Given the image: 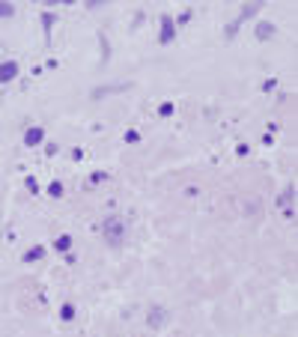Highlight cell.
Here are the masks:
<instances>
[{"label":"cell","mask_w":298,"mask_h":337,"mask_svg":"<svg viewBox=\"0 0 298 337\" xmlns=\"http://www.w3.org/2000/svg\"><path fill=\"white\" fill-rule=\"evenodd\" d=\"M292 203H295V185H286V191L278 197V206L283 209V215H286L289 221L295 218V209H292Z\"/></svg>","instance_id":"7a4b0ae2"},{"label":"cell","mask_w":298,"mask_h":337,"mask_svg":"<svg viewBox=\"0 0 298 337\" xmlns=\"http://www.w3.org/2000/svg\"><path fill=\"white\" fill-rule=\"evenodd\" d=\"M164 322H167V310H164V307H149V313H146V325H149V328H161V325H164Z\"/></svg>","instance_id":"3957f363"},{"label":"cell","mask_w":298,"mask_h":337,"mask_svg":"<svg viewBox=\"0 0 298 337\" xmlns=\"http://www.w3.org/2000/svg\"><path fill=\"white\" fill-rule=\"evenodd\" d=\"M54 248L57 251H69L72 248V236H57V239H54Z\"/></svg>","instance_id":"9c48e42d"},{"label":"cell","mask_w":298,"mask_h":337,"mask_svg":"<svg viewBox=\"0 0 298 337\" xmlns=\"http://www.w3.org/2000/svg\"><path fill=\"white\" fill-rule=\"evenodd\" d=\"M60 313H63V320H66V322L75 320V307H72V304H63V310H60Z\"/></svg>","instance_id":"7c38bea8"},{"label":"cell","mask_w":298,"mask_h":337,"mask_svg":"<svg viewBox=\"0 0 298 337\" xmlns=\"http://www.w3.org/2000/svg\"><path fill=\"white\" fill-rule=\"evenodd\" d=\"M173 39H176V24L170 21V18H164V21H161V33H158V42H161V45H167V42H173Z\"/></svg>","instance_id":"5b68a950"},{"label":"cell","mask_w":298,"mask_h":337,"mask_svg":"<svg viewBox=\"0 0 298 337\" xmlns=\"http://www.w3.org/2000/svg\"><path fill=\"white\" fill-rule=\"evenodd\" d=\"M257 36H260V39H268V36H274V24H268V21H263V24L257 27Z\"/></svg>","instance_id":"ba28073f"},{"label":"cell","mask_w":298,"mask_h":337,"mask_svg":"<svg viewBox=\"0 0 298 337\" xmlns=\"http://www.w3.org/2000/svg\"><path fill=\"white\" fill-rule=\"evenodd\" d=\"M102 236H105V242L110 245V248L125 245V239H128V224H125V218H120V215L105 218V224H102Z\"/></svg>","instance_id":"6da1fadb"},{"label":"cell","mask_w":298,"mask_h":337,"mask_svg":"<svg viewBox=\"0 0 298 337\" xmlns=\"http://www.w3.org/2000/svg\"><path fill=\"white\" fill-rule=\"evenodd\" d=\"M42 257H45V248H42V245H33V248L24 254V263H36V260H42Z\"/></svg>","instance_id":"52a82bcc"},{"label":"cell","mask_w":298,"mask_h":337,"mask_svg":"<svg viewBox=\"0 0 298 337\" xmlns=\"http://www.w3.org/2000/svg\"><path fill=\"white\" fill-rule=\"evenodd\" d=\"M42 141H45V128L42 125H33V128L24 131V146H39Z\"/></svg>","instance_id":"277c9868"},{"label":"cell","mask_w":298,"mask_h":337,"mask_svg":"<svg viewBox=\"0 0 298 337\" xmlns=\"http://www.w3.org/2000/svg\"><path fill=\"white\" fill-rule=\"evenodd\" d=\"M48 194L60 197V194H63V182H51V185H48Z\"/></svg>","instance_id":"8fae6325"},{"label":"cell","mask_w":298,"mask_h":337,"mask_svg":"<svg viewBox=\"0 0 298 337\" xmlns=\"http://www.w3.org/2000/svg\"><path fill=\"white\" fill-rule=\"evenodd\" d=\"M12 12H15V6H12V3H6V0H0V18H9Z\"/></svg>","instance_id":"30bf717a"},{"label":"cell","mask_w":298,"mask_h":337,"mask_svg":"<svg viewBox=\"0 0 298 337\" xmlns=\"http://www.w3.org/2000/svg\"><path fill=\"white\" fill-rule=\"evenodd\" d=\"M12 78H18V63H15V60L0 63V84H9Z\"/></svg>","instance_id":"8992f818"},{"label":"cell","mask_w":298,"mask_h":337,"mask_svg":"<svg viewBox=\"0 0 298 337\" xmlns=\"http://www.w3.org/2000/svg\"><path fill=\"white\" fill-rule=\"evenodd\" d=\"M27 188H30V191H33V194H36V191H39V185H36V179H33V176L27 179Z\"/></svg>","instance_id":"4fadbf2b"}]
</instances>
